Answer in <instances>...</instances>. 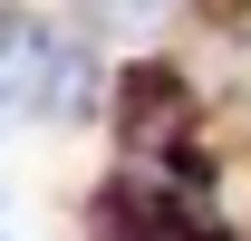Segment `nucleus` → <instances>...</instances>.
Returning a JSON list of instances; mask_svg holds the SVG:
<instances>
[{
    "label": "nucleus",
    "instance_id": "1",
    "mask_svg": "<svg viewBox=\"0 0 251 241\" xmlns=\"http://www.w3.org/2000/svg\"><path fill=\"white\" fill-rule=\"evenodd\" d=\"M116 116H126V164H174V145H184L193 106H184V87H174L164 68H135Z\"/></svg>",
    "mask_w": 251,
    "mask_h": 241
},
{
    "label": "nucleus",
    "instance_id": "2",
    "mask_svg": "<svg viewBox=\"0 0 251 241\" xmlns=\"http://www.w3.org/2000/svg\"><path fill=\"white\" fill-rule=\"evenodd\" d=\"M77 10H87L97 29H126V39H135V29H155V20L174 10V0H77Z\"/></svg>",
    "mask_w": 251,
    "mask_h": 241
}]
</instances>
